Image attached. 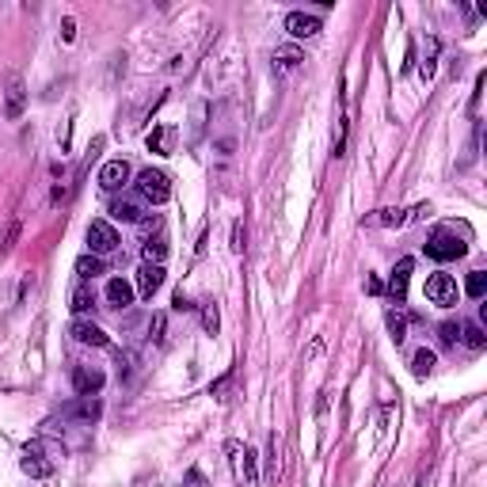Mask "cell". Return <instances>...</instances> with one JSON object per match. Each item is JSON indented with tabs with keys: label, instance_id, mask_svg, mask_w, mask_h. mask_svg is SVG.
I'll list each match as a JSON object with an SVG mask.
<instances>
[{
	"label": "cell",
	"instance_id": "cell-37",
	"mask_svg": "<svg viewBox=\"0 0 487 487\" xmlns=\"http://www.w3.org/2000/svg\"><path fill=\"white\" fill-rule=\"evenodd\" d=\"M430 213H434V210H430V202H423V206H415V210L407 213V221H426Z\"/></svg>",
	"mask_w": 487,
	"mask_h": 487
},
{
	"label": "cell",
	"instance_id": "cell-36",
	"mask_svg": "<svg viewBox=\"0 0 487 487\" xmlns=\"http://www.w3.org/2000/svg\"><path fill=\"white\" fill-rule=\"evenodd\" d=\"M267 468H271V472L278 468V438L274 434H271V442H267Z\"/></svg>",
	"mask_w": 487,
	"mask_h": 487
},
{
	"label": "cell",
	"instance_id": "cell-6",
	"mask_svg": "<svg viewBox=\"0 0 487 487\" xmlns=\"http://www.w3.org/2000/svg\"><path fill=\"white\" fill-rule=\"evenodd\" d=\"M118 248V232L111 221H92L88 225V251L92 255H111Z\"/></svg>",
	"mask_w": 487,
	"mask_h": 487
},
{
	"label": "cell",
	"instance_id": "cell-11",
	"mask_svg": "<svg viewBox=\"0 0 487 487\" xmlns=\"http://www.w3.org/2000/svg\"><path fill=\"white\" fill-rule=\"evenodd\" d=\"M411 271H415L411 259H400L396 271L388 274V297H393L396 304H404V301H407V282H411Z\"/></svg>",
	"mask_w": 487,
	"mask_h": 487
},
{
	"label": "cell",
	"instance_id": "cell-5",
	"mask_svg": "<svg viewBox=\"0 0 487 487\" xmlns=\"http://www.w3.org/2000/svg\"><path fill=\"white\" fill-rule=\"evenodd\" d=\"M27 111V84H23L20 73H8L4 76V118H23Z\"/></svg>",
	"mask_w": 487,
	"mask_h": 487
},
{
	"label": "cell",
	"instance_id": "cell-40",
	"mask_svg": "<svg viewBox=\"0 0 487 487\" xmlns=\"http://www.w3.org/2000/svg\"><path fill=\"white\" fill-rule=\"evenodd\" d=\"M176 309H179V312H183V309H195V304H190V301H187V297H183V293H176Z\"/></svg>",
	"mask_w": 487,
	"mask_h": 487
},
{
	"label": "cell",
	"instance_id": "cell-26",
	"mask_svg": "<svg viewBox=\"0 0 487 487\" xmlns=\"http://www.w3.org/2000/svg\"><path fill=\"white\" fill-rule=\"evenodd\" d=\"M240 476H244V484L248 487H255L259 484V468H255V453H251L248 446H244V465H240Z\"/></svg>",
	"mask_w": 487,
	"mask_h": 487
},
{
	"label": "cell",
	"instance_id": "cell-22",
	"mask_svg": "<svg viewBox=\"0 0 487 487\" xmlns=\"http://www.w3.org/2000/svg\"><path fill=\"white\" fill-rule=\"evenodd\" d=\"M141 251H145V263H160L164 267V255H168V240L164 237H149L141 244Z\"/></svg>",
	"mask_w": 487,
	"mask_h": 487
},
{
	"label": "cell",
	"instance_id": "cell-7",
	"mask_svg": "<svg viewBox=\"0 0 487 487\" xmlns=\"http://www.w3.org/2000/svg\"><path fill=\"white\" fill-rule=\"evenodd\" d=\"M103 385H107V373H103L99 365H76V369H73L76 396H99Z\"/></svg>",
	"mask_w": 487,
	"mask_h": 487
},
{
	"label": "cell",
	"instance_id": "cell-33",
	"mask_svg": "<svg viewBox=\"0 0 487 487\" xmlns=\"http://www.w3.org/2000/svg\"><path fill=\"white\" fill-rule=\"evenodd\" d=\"M438 339H442L446 346H457V343H460V324H453V320H449V324H442V327H438Z\"/></svg>",
	"mask_w": 487,
	"mask_h": 487
},
{
	"label": "cell",
	"instance_id": "cell-13",
	"mask_svg": "<svg viewBox=\"0 0 487 487\" xmlns=\"http://www.w3.org/2000/svg\"><path fill=\"white\" fill-rule=\"evenodd\" d=\"M160 285H164V267L160 263H145L141 271H137V293H141V297H153Z\"/></svg>",
	"mask_w": 487,
	"mask_h": 487
},
{
	"label": "cell",
	"instance_id": "cell-34",
	"mask_svg": "<svg viewBox=\"0 0 487 487\" xmlns=\"http://www.w3.org/2000/svg\"><path fill=\"white\" fill-rule=\"evenodd\" d=\"M244 240H248V232H244V221H237L232 225V244H229L232 255H244Z\"/></svg>",
	"mask_w": 487,
	"mask_h": 487
},
{
	"label": "cell",
	"instance_id": "cell-27",
	"mask_svg": "<svg viewBox=\"0 0 487 487\" xmlns=\"http://www.w3.org/2000/svg\"><path fill=\"white\" fill-rule=\"evenodd\" d=\"M232 377H237V369H225V373H221V377H217V381H213V385H210V396H213V400H229V388H232Z\"/></svg>",
	"mask_w": 487,
	"mask_h": 487
},
{
	"label": "cell",
	"instance_id": "cell-25",
	"mask_svg": "<svg viewBox=\"0 0 487 487\" xmlns=\"http://www.w3.org/2000/svg\"><path fill=\"white\" fill-rule=\"evenodd\" d=\"M465 293H468V297H476V301H480L484 293H487V274H484V271H468Z\"/></svg>",
	"mask_w": 487,
	"mask_h": 487
},
{
	"label": "cell",
	"instance_id": "cell-17",
	"mask_svg": "<svg viewBox=\"0 0 487 487\" xmlns=\"http://www.w3.org/2000/svg\"><path fill=\"white\" fill-rule=\"evenodd\" d=\"M404 221H407V210H400V206H388V210H377L365 217V225H381V229H396Z\"/></svg>",
	"mask_w": 487,
	"mask_h": 487
},
{
	"label": "cell",
	"instance_id": "cell-21",
	"mask_svg": "<svg viewBox=\"0 0 487 487\" xmlns=\"http://www.w3.org/2000/svg\"><path fill=\"white\" fill-rule=\"evenodd\" d=\"M460 343L468 346V351H484L487 346V335L480 324H460Z\"/></svg>",
	"mask_w": 487,
	"mask_h": 487
},
{
	"label": "cell",
	"instance_id": "cell-19",
	"mask_svg": "<svg viewBox=\"0 0 487 487\" xmlns=\"http://www.w3.org/2000/svg\"><path fill=\"white\" fill-rule=\"evenodd\" d=\"M76 274H80V282H92V278L103 274V259L92 255V251H84L80 259H76Z\"/></svg>",
	"mask_w": 487,
	"mask_h": 487
},
{
	"label": "cell",
	"instance_id": "cell-16",
	"mask_svg": "<svg viewBox=\"0 0 487 487\" xmlns=\"http://www.w3.org/2000/svg\"><path fill=\"white\" fill-rule=\"evenodd\" d=\"M301 61H304V54H301L297 46H282V50H274V73L285 76V73H293Z\"/></svg>",
	"mask_w": 487,
	"mask_h": 487
},
{
	"label": "cell",
	"instance_id": "cell-24",
	"mask_svg": "<svg viewBox=\"0 0 487 487\" xmlns=\"http://www.w3.org/2000/svg\"><path fill=\"white\" fill-rule=\"evenodd\" d=\"M430 369H434V351H415V358H411V373L415 377H430Z\"/></svg>",
	"mask_w": 487,
	"mask_h": 487
},
{
	"label": "cell",
	"instance_id": "cell-10",
	"mask_svg": "<svg viewBox=\"0 0 487 487\" xmlns=\"http://www.w3.org/2000/svg\"><path fill=\"white\" fill-rule=\"evenodd\" d=\"M285 31H290L293 38H316V34H320V15L290 12V15H285Z\"/></svg>",
	"mask_w": 487,
	"mask_h": 487
},
{
	"label": "cell",
	"instance_id": "cell-30",
	"mask_svg": "<svg viewBox=\"0 0 487 487\" xmlns=\"http://www.w3.org/2000/svg\"><path fill=\"white\" fill-rule=\"evenodd\" d=\"M15 240H20V221H8L4 232H0V255H8L15 248Z\"/></svg>",
	"mask_w": 487,
	"mask_h": 487
},
{
	"label": "cell",
	"instance_id": "cell-3",
	"mask_svg": "<svg viewBox=\"0 0 487 487\" xmlns=\"http://www.w3.org/2000/svg\"><path fill=\"white\" fill-rule=\"evenodd\" d=\"M20 468L31 476V480H50V476H54V460H46V442L42 438L27 442V449H23V457H20Z\"/></svg>",
	"mask_w": 487,
	"mask_h": 487
},
{
	"label": "cell",
	"instance_id": "cell-23",
	"mask_svg": "<svg viewBox=\"0 0 487 487\" xmlns=\"http://www.w3.org/2000/svg\"><path fill=\"white\" fill-rule=\"evenodd\" d=\"M92 304H95V293H92V285H88V282H80V285L73 290V297H69V309H73V312H88Z\"/></svg>",
	"mask_w": 487,
	"mask_h": 487
},
{
	"label": "cell",
	"instance_id": "cell-20",
	"mask_svg": "<svg viewBox=\"0 0 487 487\" xmlns=\"http://www.w3.org/2000/svg\"><path fill=\"white\" fill-rule=\"evenodd\" d=\"M385 324H388V339H393V343L400 346V343L407 339V316H404L400 309H393V312L385 316Z\"/></svg>",
	"mask_w": 487,
	"mask_h": 487
},
{
	"label": "cell",
	"instance_id": "cell-8",
	"mask_svg": "<svg viewBox=\"0 0 487 487\" xmlns=\"http://www.w3.org/2000/svg\"><path fill=\"white\" fill-rule=\"evenodd\" d=\"M99 411H103L99 396H76L73 404L61 407V415H65V419H76V423H84V426H92L95 419H99Z\"/></svg>",
	"mask_w": 487,
	"mask_h": 487
},
{
	"label": "cell",
	"instance_id": "cell-1",
	"mask_svg": "<svg viewBox=\"0 0 487 487\" xmlns=\"http://www.w3.org/2000/svg\"><path fill=\"white\" fill-rule=\"evenodd\" d=\"M468 251V244L457 237L453 229H434L430 240H426V255L438 259V263H449V259H460Z\"/></svg>",
	"mask_w": 487,
	"mask_h": 487
},
{
	"label": "cell",
	"instance_id": "cell-32",
	"mask_svg": "<svg viewBox=\"0 0 487 487\" xmlns=\"http://www.w3.org/2000/svg\"><path fill=\"white\" fill-rule=\"evenodd\" d=\"M442 42L438 38H426V57H423V76H434V57H438Z\"/></svg>",
	"mask_w": 487,
	"mask_h": 487
},
{
	"label": "cell",
	"instance_id": "cell-35",
	"mask_svg": "<svg viewBox=\"0 0 487 487\" xmlns=\"http://www.w3.org/2000/svg\"><path fill=\"white\" fill-rule=\"evenodd\" d=\"M183 487H210V480L202 476V468H187V476H183Z\"/></svg>",
	"mask_w": 487,
	"mask_h": 487
},
{
	"label": "cell",
	"instance_id": "cell-14",
	"mask_svg": "<svg viewBox=\"0 0 487 487\" xmlns=\"http://www.w3.org/2000/svg\"><path fill=\"white\" fill-rule=\"evenodd\" d=\"M107 304L111 309H129L134 304V285L126 278H111L107 282Z\"/></svg>",
	"mask_w": 487,
	"mask_h": 487
},
{
	"label": "cell",
	"instance_id": "cell-9",
	"mask_svg": "<svg viewBox=\"0 0 487 487\" xmlns=\"http://www.w3.org/2000/svg\"><path fill=\"white\" fill-rule=\"evenodd\" d=\"M129 176H134V171H129L126 160H107L99 168V187L107 190V195H115V190H122L129 183Z\"/></svg>",
	"mask_w": 487,
	"mask_h": 487
},
{
	"label": "cell",
	"instance_id": "cell-39",
	"mask_svg": "<svg viewBox=\"0 0 487 487\" xmlns=\"http://www.w3.org/2000/svg\"><path fill=\"white\" fill-rule=\"evenodd\" d=\"M365 290H369V293H381L385 285H381V278H365Z\"/></svg>",
	"mask_w": 487,
	"mask_h": 487
},
{
	"label": "cell",
	"instance_id": "cell-38",
	"mask_svg": "<svg viewBox=\"0 0 487 487\" xmlns=\"http://www.w3.org/2000/svg\"><path fill=\"white\" fill-rule=\"evenodd\" d=\"M61 38H65V42L76 38V23L73 20H61Z\"/></svg>",
	"mask_w": 487,
	"mask_h": 487
},
{
	"label": "cell",
	"instance_id": "cell-15",
	"mask_svg": "<svg viewBox=\"0 0 487 487\" xmlns=\"http://www.w3.org/2000/svg\"><path fill=\"white\" fill-rule=\"evenodd\" d=\"M111 217H115V221H126V225H141L145 210H141V202H134V198H118V202H111Z\"/></svg>",
	"mask_w": 487,
	"mask_h": 487
},
{
	"label": "cell",
	"instance_id": "cell-4",
	"mask_svg": "<svg viewBox=\"0 0 487 487\" xmlns=\"http://www.w3.org/2000/svg\"><path fill=\"white\" fill-rule=\"evenodd\" d=\"M457 297H460V293H457V278H453V274L438 271V274H430V278H426V301H430V304L453 309Z\"/></svg>",
	"mask_w": 487,
	"mask_h": 487
},
{
	"label": "cell",
	"instance_id": "cell-29",
	"mask_svg": "<svg viewBox=\"0 0 487 487\" xmlns=\"http://www.w3.org/2000/svg\"><path fill=\"white\" fill-rule=\"evenodd\" d=\"M149 339L156 346L164 343V339H168V316H164V312H156V316L149 320Z\"/></svg>",
	"mask_w": 487,
	"mask_h": 487
},
{
	"label": "cell",
	"instance_id": "cell-31",
	"mask_svg": "<svg viewBox=\"0 0 487 487\" xmlns=\"http://www.w3.org/2000/svg\"><path fill=\"white\" fill-rule=\"evenodd\" d=\"M137 369V354L134 351H122L118 354V381H129V373Z\"/></svg>",
	"mask_w": 487,
	"mask_h": 487
},
{
	"label": "cell",
	"instance_id": "cell-2",
	"mask_svg": "<svg viewBox=\"0 0 487 487\" xmlns=\"http://www.w3.org/2000/svg\"><path fill=\"white\" fill-rule=\"evenodd\" d=\"M137 195L153 206H164L171 198V179L156 168H145V171H137Z\"/></svg>",
	"mask_w": 487,
	"mask_h": 487
},
{
	"label": "cell",
	"instance_id": "cell-12",
	"mask_svg": "<svg viewBox=\"0 0 487 487\" xmlns=\"http://www.w3.org/2000/svg\"><path fill=\"white\" fill-rule=\"evenodd\" d=\"M69 335H73L76 343H84V346H99V351H103V346H111V339L103 335L95 324H88V320H73V327H69Z\"/></svg>",
	"mask_w": 487,
	"mask_h": 487
},
{
	"label": "cell",
	"instance_id": "cell-28",
	"mask_svg": "<svg viewBox=\"0 0 487 487\" xmlns=\"http://www.w3.org/2000/svg\"><path fill=\"white\" fill-rule=\"evenodd\" d=\"M202 327H206V335L221 332V312H217V304H202Z\"/></svg>",
	"mask_w": 487,
	"mask_h": 487
},
{
	"label": "cell",
	"instance_id": "cell-18",
	"mask_svg": "<svg viewBox=\"0 0 487 487\" xmlns=\"http://www.w3.org/2000/svg\"><path fill=\"white\" fill-rule=\"evenodd\" d=\"M171 137H176V129L171 126H153V134L145 137V145H149V153H171Z\"/></svg>",
	"mask_w": 487,
	"mask_h": 487
}]
</instances>
